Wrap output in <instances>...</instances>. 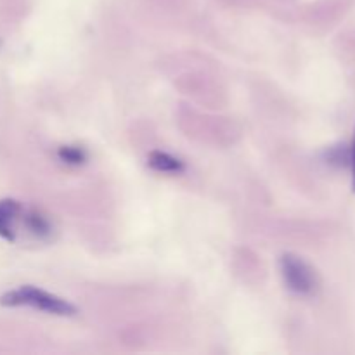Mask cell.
<instances>
[{
	"label": "cell",
	"mask_w": 355,
	"mask_h": 355,
	"mask_svg": "<svg viewBox=\"0 0 355 355\" xmlns=\"http://www.w3.org/2000/svg\"><path fill=\"white\" fill-rule=\"evenodd\" d=\"M281 272H283L284 283L293 293L297 295H312L318 288V277L314 269L293 253H286L281 259Z\"/></svg>",
	"instance_id": "cell-2"
},
{
	"label": "cell",
	"mask_w": 355,
	"mask_h": 355,
	"mask_svg": "<svg viewBox=\"0 0 355 355\" xmlns=\"http://www.w3.org/2000/svg\"><path fill=\"white\" fill-rule=\"evenodd\" d=\"M59 158H61V162L68 163V165H82L87 159V155L82 148L64 146V148L59 149Z\"/></svg>",
	"instance_id": "cell-6"
},
{
	"label": "cell",
	"mask_w": 355,
	"mask_h": 355,
	"mask_svg": "<svg viewBox=\"0 0 355 355\" xmlns=\"http://www.w3.org/2000/svg\"><path fill=\"white\" fill-rule=\"evenodd\" d=\"M0 304L6 307H31L52 315H62V318L76 314L75 305L35 286H21L17 290L7 291L0 297Z\"/></svg>",
	"instance_id": "cell-1"
},
{
	"label": "cell",
	"mask_w": 355,
	"mask_h": 355,
	"mask_svg": "<svg viewBox=\"0 0 355 355\" xmlns=\"http://www.w3.org/2000/svg\"><path fill=\"white\" fill-rule=\"evenodd\" d=\"M26 227L33 232L37 238H47L51 234V224L45 217H42L38 211H30L26 215Z\"/></svg>",
	"instance_id": "cell-5"
},
{
	"label": "cell",
	"mask_w": 355,
	"mask_h": 355,
	"mask_svg": "<svg viewBox=\"0 0 355 355\" xmlns=\"http://www.w3.org/2000/svg\"><path fill=\"white\" fill-rule=\"evenodd\" d=\"M350 163H352V184L355 191V134H354V142H352V158H350Z\"/></svg>",
	"instance_id": "cell-7"
},
{
	"label": "cell",
	"mask_w": 355,
	"mask_h": 355,
	"mask_svg": "<svg viewBox=\"0 0 355 355\" xmlns=\"http://www.w3.org/2000/svg\"><path fill=\"white\" fill-rule=\"evenodd\" d=\"M149 166H153L158 172L165 173H180L184 172V163L175 156L163 151H153L149 155Z\"/></svg>",
	"instance_id": "cell-4"
},
{
	"label": "cell",
	"mask_w": 355,
	"mask_h": 355,
	"mask_svg": "<svg viewBox=\"0 0 355 355\" xmlns=\"http://www.w3.org/2000/svg\"><path fill=\"white\" fill-rule=\"evenodd\" d=\"M19 211L21 207L17 201H0V238L7 239V241H14V239H16V229H14V224H16Z\"/></svg>",
	"instance_id": "cell-3"
}]
</instances>
